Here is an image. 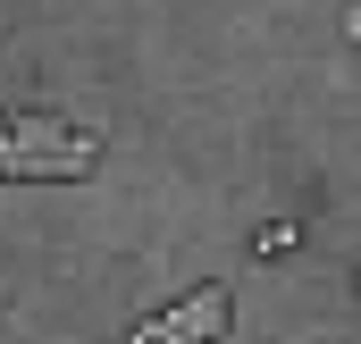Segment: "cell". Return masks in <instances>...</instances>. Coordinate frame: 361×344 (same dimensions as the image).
<instances>
[{
	"label": "cell",
	"instance_id": "obj_1",
	"mask_svg": "<svg viewBox=\"0 0 361 344\" xmlns=\"http://www.w3.org/2000/svg\"><path fill=\"white\" fill-rule=\"evenodd\" d=\"M219 328H227V285H193L177 311L135 319V336H126V344H219Z\"/></svg>",
	"mask_w": 361,
	"mask_h": 344
},
{
	"label": "cell",
	"instance_id": "obj_2",
	"mask_svg": "<svg viewBox=\"0 0 361 344\" xmlns=\"http://www.w3.org/2000/svg\"><path fill=\"white\" fill-rule=\"evenodd\" d=\"M294 244H302V227H286V219H277V227H261V235H252V252H261V260H277V252H294Z\"/></svg>",
	"mask_w": 361,
	"mask_h": 344
},
{
	"label": "cell",
	"instance_id": "obj_3",
	"mask_svg": "<svg viewBox=\"0 0 361 344\" xmlns=\"http://www.w3.org/2000/svg\"><path fill=\"white\" fill-rule=\"evenodd\" d=\"M345 34H353V42H361V0H353V8H345Z\"/></svg>",
	"mask_w": 361,
	"mask_h": 344
},
{
	"label": "cell",
	"instance_id": "obj_4",
	"mask_svg": "<svg viewBox=\"0 0 361 344\" xmlns=\"http://www.w3.org/2000/svg\"><path fill=\"white\" fill-rule=\"evenodd\" d=\"M353 294H361V277H353Z\"/></svg>",
	"mask_w": 361,
	"mask_h": 344
}]
</instances>
